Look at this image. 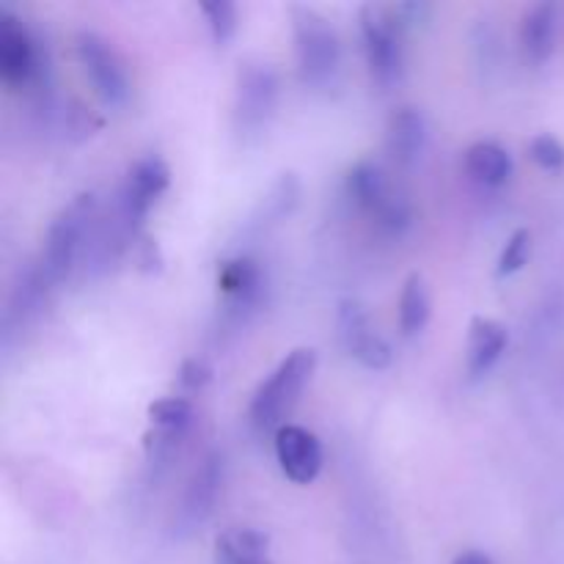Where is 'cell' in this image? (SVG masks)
<instances>
[{
    "instance_id": "1",
    "label": "cell",
    "mask_w": 564,
    "mask_h": 564,
    "mask_svg": "<svg viewBox=\"0 0 564 564\" xmlns=\"http://www.w3.org/2000/svg\"><path fill=\"white\" fill-rule=\"evenodd\" d=\"M314 369H317V352L301 347L292 350L268 378L259 383L257 394H253L251 408H248V419H251L257 433H279L284 427V419L290 416L292 408L301 400L303 389L312 380Z\"/></svg>"
},
{
    "instance_id": "2",
    "label": "cell",
    "mask_w": 564,
    "mask_h": 564,
    "mask_svg": "<svg viewBox=\"0 0 564 564\" xmlns=\"http://www.w3.org/2000/svg\"><path fill=\"white\" fill-rule=\"evenodd\" d=\"M290 20L301 80L312 88L330 86L341 66V42L336 28L312 6H292Z\"/></svg>"
},
{
    "instance_id": "3",
    "label": "cell",
    "mask_w": 564,
    "mask_h": 564,
    "mask_svg": "<svg viewBox=\"0 0 564 564\" xmlns=\"http://www.w3.org/2000/svg\"><path fill=\"white\" fill-rule=\"evenodd\" d=\"M94 220H97V198L91 193L72 198L55 215L47 229V237H44L42 257H39L36 264L50 286H58L72 273L83 251V242H86V237H91Z\"/></svg>"
},
{
    "instance_id": "4",
    "label": "cell",
    "mask_w": 564,
    "mask_h": 564,
    "mask_svg": "<svg viewBox=\"0 0 564 564\" xmlns=\"http://www.w3.org/2000/svg\"><path fill=\"white\" fill-rule=\"evenodd\" d=\"M347 193L361 209H367L378 226L389 235L400 237L411 229L413 209L405 193L394 191L386 171L372 160H361L347 174Z\"/></svg>"
},
{
    "instance_id": "5",
    "label": "cell",
    "mask_w": 564,
    "mask_h": 564,
    "mask_svg": "<svg viewBox=\"0 0 564 564\" xmlns=\"http://www.w3.org/2000/svg\"><path fill=\"white\" fill-rule=\"evenodd\" d=\"M361 36H364V53H367L369 72L380 86H391L402 77V22L397 20L394 6H378L369 3L361 9Z\"/></svg>"
},
{
    "instance_id": "6",
    "label": "cell",
    "mask_w": 564,
    "mask_h": 564,
    "mask_svg": "<svg viewBox=\"0 0 564 564\" xmlns=\"http://www.w3.org/2000/svg\"><path fill=\"white\" fill-rule=\"evenodd\" d=\"M279 105V75L264 61H248L237 72L235 127L242 138L262 135Z\"/></svg>"
},
{
    "instance_id": "7",
    "label": "cell",
    "mask_w": 564,
    "mask_h": 564,
    "mask_svg": "<svg viewBox=\"0 0 564 564\" xmlns=\"http://www.w3.org/2000/svg\"><path fill=\"white\" fill-rule=\"evenodd\" d=\"M77 58H80L83 72L102 105L121 108L130 99V77L108 39L94 31H80L77 33Z\"/></svg>"
},
{
    "instance_id": "8",
    "label": "cell",
    "mask_w": 564,
    "mask_h": 564,
    "mask_svg": "<svg viewBox=\"0 0 564 564\" xmlns=\"http://www.w3.org/2000/svg\"><path fill=\"white\" fill-rule=\"evenodd\" d=\"M336 328H339V341L347 350V356L356 358L361 367L372 369V372L391 367V358H394L391 345L375 330L367 306H364L361 301L345 297V301L339 303Z\"/></svg>"
},
{
    "instance_id": "9",
    "label": "cell",
    "mask_w": 564,
    "mask_h": 564,
    "mask_svg": "<svg viewBox=\"0 0 564 564\" xmlns=\"http://www.w3.org/2000/svg\"><path fill=\"white\" fill-rule=\"evenodd\" d=\"M42 50L20 17L0 14V77L11 88H28L42 80Z\"/></svg>"
},
{
    "instance_id": "10",
    "label": "cell",
    "mask_w": 564,
    "mask_h": 564,
    "mask_svg": "<svg viewBox=\"0 0 564 564\" xmlns=\"http://www.w3.org/2000/svg\"><path fill=\"white\" fill-rule=\"evenodd\" d=\"M171 185V169L165 165L163 158L158 154H147V158L138 160L135 165H130L124 176V185L119 191V209L121 218L127 220L132 231L141 226V220L147 218L149 209L154 207L160 196L169 191Z\"/></svg>"
},
{
    "instance_id": "11",
    "label": "cell",
    "mask_w": 564,
    "mask_h": 564,
    "mask_svg": "<svg viewBox=\"0 0 564 564\" xmlns=\"http://www.w3.org/2000/svg\"><path fill=\"white\" fill-rule=\"evenodd\" d=\"M193 402L185 397H165L149 405V422L152 430L147 435V455L149 460H165L180 449L182 441L187 438L193 427Z\"/></svg>"
},
{
    "instance_id": "12",
    "label": "cell",
    "mask_w": 564,
    "mask_h": 564,
    "mask_svg": "<svg viewBox=\"0 0 564 564\" xmlns=\"http://www.w3.org/2000/svg\"><path fill=\"white\" fill-rule=\"evenodd\" d=\"M275 460L290 482L312 485L323 471V444L297 424H284L275 433Z\"/></svg>"
},
{
    "instance_id": "13",
    "label": "cell",
    "mask_w": 564,
    "mask_h": 564,
    "mask_svg": "<svg viewBox=\"0 0 564 564\" xmlns=\"http://www.w3.org/2000/svg\"><path fill=\"white\" fill-rule=\"evenodd\" d=\"M220 485H224V457L218 452H213L193 471L185 496H182V505L176 510V527H180V532H193V529H198L213 516Z\"/></svg>"
},
{
    "instance_id": "14",
    "label": "cell",
    "mask_w": 564,
    "mask_h": 564,
    "mask_svg": "<svg viewBox=\"0 0 564 564\" xmlns=\"http://www.w3.org/2000/svg\"><path fill=\"white\" fill-rule=\"evenodd\" d=\"M427 147V119L419 108L402 105L389 116L386 124V149L397 165H413Z\"/></svg>"
},
{
    "instance_id": "15",
    "label": "cell",
    "mask_w": 564,
    "mask_h": 564,
    "mask_svg": "<svg viewBox=\"0 0 564 564\" xmlns=\"http://www.w3.org/2000/svg\"><path fill=\"white\" fill-rule=\"evenodd\" d=\"M218 290L237 314L259 306L264 295V275L259 264L248 257L229 259L218 270Z\"/></svg>"
},
{
    "instance_id": "16",
    "label": "cell",
    "mask_w": 564,
    "mask_h": 564,
    "mask_svg": "<svg viewBox=\"0 0 564 564\" xmlns=\"http://www.w3.org/2000/svg\"><path fill=\"white\" fill-rule=\"evenodd\" d=\"M507 334L505 325L499 319L490 317H474L471 328H468V352H466V369L468 378L479 380L490 372V369L499 364V358L505 356Z\"/></svg>"
},
{
    "instance_id": "17",
    "label": "cell",
    "mask_w": 564,
    "mask_h": 564,
    "mask_svg": "<svg viewBox=\"0 0 564 564\" xmlns=\"http://www.w3.org/2000/svg\"><path fill=\"white\" fill-rule=\"evenodd\" d=\"M215 564H270V538L259 529H226L215 540Z\"/></svg>"
},
{
    "instance_id": "18",
    "label": "cell",
    "mask_w": 564,
    "mask_h": 564,
    "mask_svg": "<svg viewBox=\"0 0 564 564\" xmlns=\"http://www.w3.org/2000/svg\"><path fill=\"white\" fill-rule=\"evenodd\" d=\"M521 47L532 64H543L556 47V6L538 3L523 14Z\"/></svg>"
},
{
    "instance_id": "19",
    "label": "cell",
    "mask_w": 564,
    "mask_h": 564,
    "mask_svg": "<svg viewBox=\"0 0 564 564\" xmlns=\"http://www.w3.org/2000/svg\"><path fill=\"white\" fill-rule=\"evenodd\" d=\"M466 171L485 187H501L512 176V158L494 141H477L466 149Z\"/></svg>"
},
{
    "instance_id": "20",
    "label": "cell",
    "mask_w": 564,
    "mask_h": 564,
    "mask_svg": "<svg viewBox=\"0 0 564 564\" xmlns=\"http://www.w3.org/2000/svg\"><path fill=\"white\" fill-rule=\"evenodd\" d=\"M433 314V297H430L427 281L424 275L411 273L400 295V330L405 336L422 334L424 325L430 323Z\"/></svg>"
},
{
    "instance_id": "21",
    "label": "cell",
    "mask_w": 564,
    "mask_h": 564,
    "mask_svg": "<svg viewBox=\"0 0 564 564\" xmlns=\"http://www.w3.org/2000/svg\"><path fill=\"white\" fill-rule=\"evenodd\" d=\"M202 14L207 17L209 33H213L215 44H229L237 33V6L229 0H209L202 3Z\"/></svg>"
},
{
    "instance_id": "22",
    "label": "cell",
    "mask_w": 564,
    "mask_h": 564,
    "mask_svg": "<svg viewBox=\"0 0 564 564\" xmlns=\"http://www.w3.org/2000/svg\"><path fill=\"white\" fill-rule=\"evenodd\" d=\"M297 198H301V185H297L295 174H281V180L270 187L268 198H264V218H286L297 207Z\"/></svg>"
},
{
    "instance_id": "23",
    "label": "cell",
    "mask_w": 564,
    "mask_h": 564,
    "mask_svg": "<svg viewBox=\"0 0 564 564\" xmlns=\"http://www.w3.org/2000/svg\"><path fill=\"white\" fill-rule=\"evenodd\" d=\"M529 251H532V235H529V229L512 231V237L507 240L505 251H501L499 257L496 275H499V279H507V275L518 273V270L529 262Z\"/></svg>"
},
{
    "instance_id": "24",
    "label": "cell",
    "mask_w": 564,
    "mask_h": 564,
    "mask_svg": "<svg viewBox=\"0 0 564 564\" xmlns=\"http://www.w3.org/2000/svg\"><path fill=\"white\" fill-rule=\"evenodd\" d=\"M529 154L534 163L545 171H560L564 169V147L560 138L554 135H538L529 143Z\"/></svg>"
},
{
    "instance_id": "25",
    "label": "cell",
    "mask_w": 564,
    "mask_h": 564,
    "mask_svg": "<svg viewBox=\"0 0 564 564\" xmlns=\"http://www.w3.org/2000/svg\"><path fill=\"white\" fill-rule=\"evenodd\" d=\"M209 380H213V367H209L204 358H187V361H182L180 383L185 386V389H204Z\"/></svg>"
},
{
    "instance_id": "26",
    "label": "cell",
    "mask_w": 564,
    "mask_h": 564,
    "mask_svg": "<svg viewBox=\"0 0 564 564\" xmlns=\"http://www.w3.org/2000/svg\"><path fill=\"white\" fill-rule=\"evenodd\" d=\"M138 248H141V253H138V262H141L143 270H160V264H163V257H160V248L158 242L152 240V237H141V242H138Z\"/></svg>"
},
{
    "instance_id": "27",
    "label": "cell",
    "mask_w": 564,
    "mask_h": 564,
    "mask_svg": "<svg viewBox=\"0 0 564 564\" xmlns=\"http://www.w3.org/2000/svg\"><path fill=\"white\" fill-rule=\"evenodd\" d=\"M452 564H496L490 560L488 554H482V551H463V554L455 556V562Z\"/></svg>"
}]
</instances>
